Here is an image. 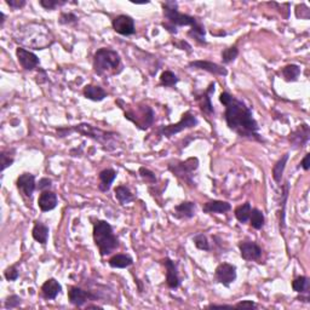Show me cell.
<instances>
[{
  "instance_id": "6da1fadb",
  "label": "cell",
  "mask_w": 310,
  "mask_h": 310,
  "mask_svg": "<svg viewBox=\"0 0 310 310\" xmlns=\"http://www.w3.org/2000/svg\"><path fill=\"white\" fill-rule=\"evenodd\" d=\"M219 102L225 107L224 119L228 129L237 133L241 138L255 142H264L259 135V125L249 106L229 92L219 95Z\"/></svg>"
},
{
  "instance_id": "7a4b0ae2",
  "label": "cell",
  "mask_w": 310,
  "mask_h": 310,
  "mask_svg": "<svg viewBox=\"0 0 310 310\" xmlns=\"http://www.w3.org/2000/svg\"><path fill=\"white\" fill-rule=\"evenodd\" d=\"M162 7L164 17H165V22H163L162 26L166 31L171 33V34H177L178 27H190V31L187 33L188 37L194 39L199 45H207V41L205 39L206 29L196 17L180 13L176 2H165L163 3Z\"/></svg>"
},
{
  "instance_id": "3957f363",
  "label": "cell",
  "mask_w": 310,
  "mask_h": 310,
  "mask_svg": "<svg viewBox=\"0 0 310 310\" xmlns=\"http://www.w3.org/2000/svg\"><path fill=\"white\" fill-rule=\"evenodd\" d=\"M73 132H76L79 133V135L94 139V141L102 144L103 147L108 149V150H112V149L116 147V141L119 139V135L116 132L102 130L100 129V127L94 126V125H90L88 123H82L74 125V126L58 127V129H56V133H57V137H59V138H63V137L70 135V133Z\"/></svg>"
},
{
  "instance_id": "277c9868",
  "label": "cell",
  "mask_w": 310,
  "mask_h": 310,
  "mask_svg": "<svg viewBox=\"0 0 310 310\" xmlns=\"http://www.w3.org/2000/svg\"><path fill=\"white\" fill-rule=\"evenodd\" d=\"M94 71L98 76H115L123 71L121 57L115 50L109 47H101L94 55Z\"/></svg>"
},
{
  "instance_id": "5b68a950",
  "label": "cell",
  "mask_w": 310,
  "mask_h": 310,
  "mask_svg": "<svg viewBox=\"0 0 310 310\" xmlns=\"http://www.w3.org/2000/svg\"><path fill=\"white\" fill-rule=\"evenodd\" d=\"M92 237H94V243L98 249L101 257L112 255L120 247V243H119L118 237L114 234L113 226L107 220H97L95 223Z\"/></svg>"
},
{
  "instance_id": "8992f818",
  "label": "cell",
  "mask_w": 310,
  "mask_h": 310,
  "mask_svg": "<svg viewBox=\"0 0 310 310\" xmlns=\"http://www.w3.org/2000/svg\"><path fill=\"white\" fill-rule=\"evenodd\" d=\"M125 119L131 121L137 129L145 131L154 124L155 114L154 110L148 104L137 103L136 106H127V109H124Z\"/></svg>"
},
{
  "instance_id": "52a82bcc",
  "label": "cell",
  "mask_w": 310,
  "mask_h": 310,
  "mask_svg": "<svg viewBox=\"0 0 310 310\" xmlns=\"http://www.w3.org/2000/svg\"><path fill=\"white\" fill-rule=\"evenodd\" d=\"M170 172H172L178 180L193 187V174L199 169V159L195 157L188 158L184 162H172L168 165Z\"/></svg>"
},
{
  "instance_id": "ba28073f",
  "label": "cell",
  "mask_w": 310,
  "mask_h": 310,
  "mask_svg": "<svg viewBox=\"0 0 310 310\" xmlns=\"http://www.w3.org/2000/svg\"><path fill=\"white\" fill-rule=\"evenodd\" d=\"M198 119L196 116L193 114L192 110H187L183 113L181 120L176 124H169V125H163L158 129V135L162 137H166V138H171L177 133L182 132V131L187 129H192L198 125Z\"/></svg>"
},
{
  "instance_id": "9c48e42d",
  "label": "cell",
  "mask_w": 310,
  "mask_h": 310,
  "mask_svg": "<svg viewBox=\"0 0 310 310\" xmlns=\"http://www.w3.org/2000/svg\"><path fill=\"white\" fill-rule=\"evenodd\" d=\"M100 296L94 293L92 291L84 290V288L79 287V286H69L68 288V299L71 305L76 306V308H82L86 303L90 300H97Z\"/></svg>"
},
{
  "instance_id": "30bf717a",
  "label": "cell",
  "mask_w": 310,
  "mask_h": 310,
  "mask_svg": "<svg viewBox=\"0 0 310 310\" xmlns=\"http://www.w3.org/2000/svg\"><path fill=\"white\" fill-rule=\"evenodd\" d=\"M237 267L234 264L225 263V262L217 265L216 270H214V279H216V281L225 286V287H229L237 280Z\"/></svg>"
},
{
  "instance_id": "8fae6325",
  "label": "cell",
  "mask_w": 310,
  "mask_h": 310,
  "mask_svg": "<svg viewBox=\"0 0 310 310\" xmlns=\"http://www.w3.org/2000/svg\"><path fill=\"white\" fill-rule=\"evenodd\" d=\"M112 27L115 33L124 35V37H129V35L135 34L136 26L135 20L129 15H119L114 20L112 21Z\"/></svg>"
},
{
  "instance_id": "7c38bea8",
  "label": "cell",
  "mask_w": 310,
  "mask_h": 310,
  "mask_svg": "<svg viewBox=\"0 0 310 310\" xmlns=\"http://www.w3.org/2000/svg\"><path fill=\"white\" fill-rule=\"evenodd\" d=\"M214 86H216V84H214V83H211L206 90L199 92V94H195V97H194L195 98L196 104H198V107L200 108L201 112L208 116L214 114L213 104L212 101H211V95L214 92Z\"/></svg>"
},
{
  "instance_id": "4fadbf2b",
  "label": "cell",
  "mask_w": 310,
  "mask_h": 310,
  "mask_svg": "<svg viewBox=\"0 0 310 310\" xmlns=\"http://www.w3.org/2000/svg\"><path fill=\"white\" fill-rule=\"evenodd\" d=\"M16 187L19 192L22 194L23 198L29 199L32 200L33 194H34L35 189H37V183H35V176L28 172L20 175L16 181Z\"/></svg>"
},
{
  "instance_id": "5bb4252c",
  "label": "cell",
  "mask_w": 310,
  "mask_h": 310,
  "mask_svg": "<svg viewBox=\"0 0 310 310\" xmlns=\"http://www.w3.org/2000/svg\"><path fill=\"white\" fill-rule=\"evenodd\" d=\"M310 138V127L308 124H300L293 132H291L290 143L293 149H303L308 144Z\"/></svg>"
},
{
  "instance_id": "9a60e30c",
  "label": "cell",
  "mask_w": 310,
  "mask_h": 310,
  "mask_svg": "<svg viewBox=\"0 0 310 310\" xmlns=\"http://www.w3.org/2000/svg\"><path fill=\"white\" fill-rule=\"evenodd\" d=\"M16 57H17V61H19L21 67L27 71L34 70L35 68L40 64V61H39L38 56L35 55L34 52L26 50L25 47H21V46L17 47Z\"/></svg>"
},
{
  "instance_id": "2e32d148",
  "label": "cell",
  "mask_w": 310,
  "mask_h": 310,
  "mask_svg": "<svg viewBox=\"0 0 310 310\" xmlns=\"http://www.w3.org/2000/svg\"><path fill=\"white\" fill-rule=\"evenodd\" d=\"M190 68H195V69H201L207 71V73L213 74V75L226 76L228 75V69L223 67V65L214 63L211 61H205V59H196V61H190L188 63Z\"/></svg>"
},
{
  "instance_id": "e0dca14e",
  "label": "cell",
  "mask_w": 310,
  "mask_h": 310,
  "mask_svg": "<svg viewBox=\"0 0 310 310\" xmlns=\"http://www.w3.org/2000/svg\"><path fill=\"white\" fill-rule=\"evenodd\" d=\"M239 251L243 259L247 262L259 261L262 257V249L255 241H241L239 243Z\"/></svg>"
},
{
  "instance_id": "ac0fdd59",
  "label": "cell",
  "mask_w": 310,
  "mask_h": 310,
  "mask_svg": "<svg viewBox=\"0 0 310 310\" xmlns=\"http://www.w3.org/2000/svg\"><path fill=\"white\" fill-rule=\"evenodd\" d=\"M162 262L163 264L165 265L166 269V285H168L171 290H177L181 286V279L180 276H178L177 265L169 257L164 258Z\"/></svg>"
},
{
  "instance_id": "d6986e66",
  "label": "cell",
  "mask_w": 310,
  "mask_h": 310,
  "mask_svg": "<svg viewBox=\"0 0 310 310\" xmlns=\"http://www.w3.org/2000/svg\"><path fill=\"white\" fill-rule=\"evenodd\" d=\"M58 198L55 193L51 190H45L41 192L38 199V206L43 212H49V211L55 210L57 207Z\"/></svg>"
},
{
  "instance_id": "ffe728a7",
  "label": "cell",
  "mask_w": 310,
  "mask_h": 310,
  "mask_svg": "<svg viewBox=\"0 0 310 310\" xmlns=\"http://www.w3.org/2000/svg\"><path fill=\"white\" fill-rule=\"evenodd\" d=\"M62 286L56 279L50 278L41 286V296L46 300H53L61 293Z\"/></svg>"
},
{
  "instance_id": "44dd1931",
  "label": "cell",
  "mask_w": 310,
  "mask_h": 310,
  "mask_svg": "<svg viewBox=\"0 0 310 310\" xmlns=\"http://www.w3.org/2000/svg\"><path fill=\"white\" fill-rule=\"evenodd\" d=\"M196 214V205L193 201H183L174 208V216L178 219H190Z\"/></svg>"
},
{
  "instance_id": "7402d4cb",
  "label": "cell",
  "mask_w": 310,
  "mask_h": 310,
  "mask_svg": "<svg viewBox=\"0 0 310 310\" xmlns=\"http://www.w3.org/2000/svg\"><path fill=\"white\" fill-rule=\"evenodd\" d=\"M231 210V205L228 201H222V200H211L207 201L206 204H204L202 206V211L204 213L207 214H223L229 212Z\"/></svg>"
},
{
  "instance_id": "603a6c76",
  "label": "cell",
  "mask_w": 310,
  "mask_h": 310,
  "mask_svg": "<svg viewBox=\"0 0 310 310\" xmlns=\"http://www.w3.org/2000/svg\"><path fill=\"white\" fill-rule=\"evenodd\" d=\"M116 171L113 169H104L100 172L98 175V180H100V183H98V189L101 190L102 193H107L112 187L113 182L115 181L116 178Z\"/></svg>"
},
{
  "instance_id": "cb8c5ba5",
  "label": "cell",
  "mask_w": 310,
  "mask_h": 310,
  "mask_svg": "<svg viewBox=\"0 0 310 310\" xmlns=\"http://www.w3.org/2000/svg\"><path fill=\"white\" fill-rule=\"evenodd\" d=\"M49 226L44 224L40 220H37V222L34 223V226H33L32 237L33 239L40 244V245L45 246L47 244V240H49Z\"/></svg>"
},
{
  "instance_id": "d4e9b609",
  "label": "cell",
  "mask_w": 310,
  "mask_h": 310,
  "mask_svg": "<svg viewBox=\"0 0 310 310\" xmlns=\"http://www.w3.org/2000/svg\"><path fill=\"white\" fill-rule=\"evenodd\" d=\"M108 264L109 267L114 268V269H125V268H129L133 264V258L126 253H116L109 258Z\"/></svg>"
},
{
  "instance_id": "484cf974",
  "label": "cell",
  "mask_w": 310,
  "mask_h": 310,
  "mask_svg": "<svg viewBox=\"0 0 310 310\" xmlns=\"http://www.w3.org/2000/svg\"><path fill=\"white\" fill-rule=\"evenodd\" d=\"M84 97L88 100L94 101V102H101L104 98L107 97V92L104 91V89L97 85H86L83 90Z\"/></svg>"
},
{
  "instance_id": "4316f807",
  "label": "cell",
  "mask_w": 310,
  "mask_h": 310,
  "mask_svg": "<svg viewBox=\"0 0 310 310\" xmlns=\"http://www.w3.org/2000/svg\"><path fill=\"white\" fill-rule=\"evenodd\" d=\"M288 158H290V154L285 153L281 158H280L278 162L274 164L273 169H271V175H273L274 181H275L276 183H281V178H282V176H284L286 164H287L288 162Z\"/></svg>"
},
{
  "instance_id": "83f0119b",
  "label": "cell",
  "mask_w": 310,
  "mask_h": 310,
  "mask_svg": "<svg viewBox=\"0 0 310 310\" xmlns=\"http://www.w3.org/2000/svg\"><path fill=\"white\" fill-rule=\"evenodd\" d=\"M115 199L120 202L121 205H129L135 200V196H133L132 192L130 190L129 187L126 186H118L114 189Z\"/></svg>"
},
{
  "instance_id": "f1b7e54d",
  "label": "cell",
  "mask_w": 310,
  "mask_h": 310,
  "mask_svg": "<svg viewBox=\"0 0 310 310\" xmlns=\"http://www.w3.org/2000/svg\"><path fill=\"white\" fill-rule=\"evenodd\" d=\"M281 75L285 82L293 83L297 82L300 75V67L297 64H287L281 69Z\"/></svg>"
},
{
  "instance_id": "f546056e",
  "label": "cell",
  "mask_w": 310,
  "mask_h": 310,
  "mask_svg": "<svg viewBox=\"0 0 310 310\" xmlns=\"http://www.w3.org/2000/svg\"><path fill=\"white\" fill-rule=\"evenodd\" d=\"M15 155H16V149L8 148L3 149L0 151V162H2V172H4L8 168L15 163Z\"/></svg>"
},
{
  "instance_id": "4dcf8cb0",
  "label": "cell",
  "mask_w": 310,
  "mask_h": 310,
  "mask_svg": "<svg viewBox=\"0 0 310 310\" xmlns=\"http://www.w3.org/2000/svg\"><path fill=\"white\" fill-rule=\"evenodd\" d=\"M292 288L294 292L309 296V278L308 276H298L292 281Z\"/></svg>"
},
{
  "instance_id": "1f68e13d",
  "label": "cell",
  "mask_w": 310,
  "mask_h": 310,
  "mask_svg": "<svg viewBox=\"0 0 310 310\" xmlns=\"http://www.w3.org/2000/svg\"><path fill=\"white\" fill-rule=\"evenodd\" d=\"M249 220H250V224H251L252 228L256 229V230H261V229L264 226V223H265L264 214L261 210H259V208H252Z\"/></svg>"
},
{
  "instance_id": "d6a6232c",
  "label": "cell",
  "mask_w": 310,
  "mask_h": 310,
  "mask_svg": "<svg viewBox=\"0 0 310 310\" xmlns=\"http://www.w3.org/2000/svg\"><path fill=\"white\" fill-rule=\"evenodd\" d=\"M251 210H252V206H251V204H250L249 201L245 202V204L240 205V206H238L234 210L235 218H237L240 223H243V224H244V223H246L247 220L250 219V214H251Z\"/></svg>"
},
{
  "instance_id": "836d02e7",
  "label": "cell",
  "mask_w": 310,
  "mask_h": 310,
  "mask_svg": "<svg viewBox=\"0 0 310 310\" xmlns=\"http://www.w3.org/2000/svg\"><path fill=\"white\" fill-rule=\"evenodd\" d=\"M178 82H180L178 76L171 70L163 71L162 75H160V85L165 86V88H171V86H175Z\"/></svg>"
},
{
  "instance_id": "e575fe53",
  "label": "cell",
  "mask_w": 310,
  "mask_h": 310,
  "mask_svg": "<svg viewBox=\"0 0 310 310\" xmlns=\"http://www.w3.org/2000/svg\"><path fill=\"white\" fill-rule=\"evenodd\" d=\"M288 192H290V184H288V182H285V186H284V193H282L281 198V206L282 210L281 212H280V231L284 232L285 229V208H286V202H287V198H288Z\"/></svg>"
},
{
  "instance_id": "d590c367",
  "label": "cell",
  "mask_w": 310,
  "mask_h": 310,
  "mask_svg": "<svg viewBox=\"0 0 310 310\" xmlns=\"http://www.w3.org/2000/svg\"><path fill=\"white\" fill-rule=\"evenodd\" d=\"M239 56V50H238L237 46H230V47H226V49H224L222 51V53H220V59H222L223 63L228 64V63H231L232 61H235V58Z\"/></svg>"
},
{
  "instance_id": "8d00e7d4",
  "label": "cell",
  "mask_w": 310,
  "mask_h": 310,
  "mask_svg": "<svg viewBox=\"0 0 310 310\" xmlns=\"http://www.w3.org/2000/svg\"><path fill=\"white\" fill-rule=\"evenodd\" d=\"M193 243L194 245L198 250H201V251H210V243H208L206 235L204 234H198L193 238Z\"/></svg>"
},
{
  "instance_id": "74e56055",
  "label": "cell",
  "mask_w": 310,
  "mask_h": 310,
  "mask_svg": "<svg viewBox=\"0 0 310 310\" xmlns=\"http://www.w3.org/2000/svg\"><path fill=\"white\" fill-rule=\"evenodd\" d=\"M39 4H40L41 8L45 9V10L51 11L55 10L56 8L63 7V5L68 4V2H65V0H40Z\"/></svg>"
},
{
  "instance_id": "f35d334b",
  "label": "cell",
  "mask_w": 310,
  "mask_h": 310,
  "mask_svg": "<svg viewBox=\"0 0 310 310\" xmlns=\"http://www.w3.org/2000/svg\"><path fill=\"white\" fill-rule=\"evenodd\" d=\"M138 172H139V176H141V177L145 182H147V183H149V184H157L158 178H157V176H155V174H154L153 171H150V170H149V169L144 168V166H141V168H139V170H138Z\"/></svg>"
},
{
  "instance_id": "ab89813d",
  "label": "cell",
  "mask_w": 310,
  "mask_h": 310,
  "mask_svg": "<svg viewBox=\"0 0 310 310\" xmlns=\"http://www.w3.org/2000/svg\"><path fill=\"white\" fill-rule=\"evenodd\" d=\"M4 276L8 281H16L20 278V271L19 268H17V264H13L8 267L4 271Z\"/></svg>"
},
{
  "instance_id": "60d3db41",
  "label": "cell",
  "mask_w": 310,
  "mask_h": 310,
  "mask_svg": "<svg viewBox=\"0 0 310 310\" xmlns=\"http://www.w3.org/2000/svg\"><path fill=\"white\" fill-rule=\"evenodd\" d=\"M78 16L75 14L73 13H62L59 15V19H58V23L62 26H67V25H71V23H76L78 22Z\"/></svg>"
},
{
  "instance_id": "b9f144b4",
  "label": "cell",
  "mask_w": 310,
  "mask_h": 310,
  "mask_svg": "<svg viewBox=\"0 0 310 310\" xmlns=\"http://www.w3.org/2000/svg\"><path fill=\"white\" fill-rule=\"evenodd\" d=\"M21 303H22V298H21L20 296H17V294H11V296H9L7 299H5L4 308L5 309L19 308V306L21 305Z\"/></svg>"
},
{
  "instance_id": "7bdbcfd3",
  "label": "cell",
  "mask_w": 310,
  "mask_h": 310,
  "mask_svg": "<svg viewBox=\"0 0 310 310\" xmlns=\"http://www.w3.org/2000/svg\"><path fill=\"white\" fill-rule=\"evenodd\" d=\"M296 17L300 20L310 19V10L305 4H298L296 7Z\"/></svg>"
},
{
  "instance_id": "ee69618b",
  "label": "cell",
  "mask_w": 310,
  "mask_h": 310,
  "mask_svg": "<svg viewBox=\"0 0 310 310\" xmlns=\"http://www.w3.org/2000/svg\"><path fill=\"white\" fill-rule=\"evenodd\" d=\"M52 187V181L50 178H41L39 181V183L37 184V189L40 190V192H45V190H50V188Z\"/></svg>"
},
{
  "instance_id": "f6af8a7d",
  "label": "cell",
  "mask_w": 310,
  "mask_h": 310,
  "mask_svg": "<svg viewBox=\"0 0 310 310\" xmlns=\"http://www.w3.org/2000/svg\"><path fill=\"white\" fill-rule=\"evenodd\" d=\"M257 308V303L253 300H241L234 305V309H256Z\"/></svg>"
},
{
  "instance_id": "bcb514c9",
  "label": "cell",
  "mask_w": 310,
  "mask_h": 310,
  "mask_svg": "<svg viewBox=\"0 0 310 310\" xmlns=\"http://www.w3.org/2000/svg\"><path fill=\"white\" fill-rule=\"evenodd\" d=\"M174 45L177 47V49L182 50V51H186L188 53L192 52V45H190L189 43H188L187 40H181V41H174Z\"/></svg>"
},
{
  "instance_id": "7dc6e473",
  "label": "cell",
  "mask_w": 310,
  "mask_h": 310,
  "mask_svg": "<svg viewBox=\"0 0 310 310\" xmlns=\"http://www.w3.org/2000/svg\"><path fill=\"white\" fill-rule=\"evenodd\" d=\"M7 4L14 10H20V9L26 7L27 2L26 0H7Z\"/></svg>"
},
{
  "instance_id": "c3c4849f",
  "label": "cell",
  "mask_w": 310,
  "mask_h": 310,
  "mask_svg": "<svg viewBox=\"0 0 310 310\" xmlns=\"http://www.w3.org/2000/svg\"><path fill=\"white\" fill-rule=\"evenodd\" d=\"M300 168H302L304 171H309V169H310V154L309 153H306L305 155H304L302 162H300Z\"/></svg>"
},
{
  "instance_id": "681fc988",
  "label": "cell",
  "mask_w": 310,
  "mask_h": 310,
  "mask_svg": "<svg viewBox=\"0 0 310 310\" xmlns=\"http://www.w3.org/2000/svg\"><path fill=\"white\" fill-rule=\"evenodd\" d=\"M234 309V305H229V304H210L206 306V309Z\"/></svg>"
},
{
  "instance_id": "f907efd6",
  "label": "cell",
  "mask_w": 310,
  "mask_h": 310,
  "mask_svg": "<svg viewBox=\"0 0 310 310\" xmlns=\"http://www.w3.org/2000/svg\"><path fill=\"white\" fill-rule=\"evenodd\" d=\"M5 21H7V16H5V14L3 13V11H0V28L4 27Z\"/></svg>"
},
{
  "instance_id": "816d5d0a",
  "label": "cell",
  "mask_w": 310,
  "mask_h": 310,
  "mask_svg": "<svg viewBox=\"0 0 310 310\" xmlns=\"http://www.w3.org/2000/svg\"><path fill=\"white\" fill-rule=\"evenodd\" d=\"M86 309H102V306L94 305V304H88V305H86Z\"/></svg>"
}]
</instances>
